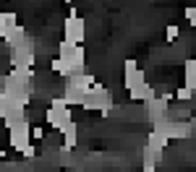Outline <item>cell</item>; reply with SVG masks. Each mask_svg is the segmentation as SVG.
<instances>
[{"label": "cell", "mask_w": 196, "mask_h": 172, "mask_svg": "<svg viewBox=\"0 0 196 172\" xmlns=\"http://www.w3.org/2000/svg\"><path fill=\"white\" fill-rule=\"evenodd\" d=\"M178 37V26H170V29H167V39H175Z\"/></svg>", "instance_id": "1"}, {"label": "cell", "mask_w": 196, "mask_h": 172, "mask_svg": "<svg viewBox=\"0 0 196 172\" xmlns=\"http://www.w3.org/2000/svg\"><path fill=\"white\" fill-rule=\"evenodd\" d=\"M194 16H196L194 8H186V18H188V21H194Z\"/></svg>", "instance_id": "2"}]
</instances>
